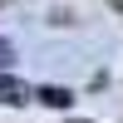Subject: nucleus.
<instances>
[{"mask_svg":"<svg viewBox=\"0 0 123 123\" xmlns=\"http://www.w3.org/2000/svg\"><path fill=\"white\" fill-rule=\"evenodd\" d=\"M39 98L54 104V108H69V89H39Z\"/></svg>","mask_w":123,"mask_h":123,"instance_id":"obj_1","label":"nucleus"},{"mask_svg":"<svg viewBox=\"0 0 123 123\" xmlns=\"http://www.w3.org/2000/svg\"><path fill=\"white\" fill-rule=\"evenodd\" d=\"M10 59H15V49H10V39H0V69H5Z\"/></svg>","mask_w":123,"mask_h":123,"instance_id":"obj_2","label":"nucleus"}]
</instances>
